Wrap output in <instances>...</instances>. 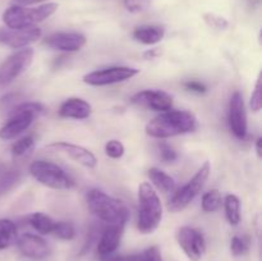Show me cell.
Returning <instances> with one entry per match:
<instances>
[{"mask_svg":"<svg viewBox=\"0 0 262 261\" xmlns=\"http://www.w3.org/2000/svg\"><path fill=\"white\" fill-rule=\"evenodd\" d=\"M10 118L7 120L4 125L0 128V138L5 141H9L19 136L25 130H27L33 123L37 115L31 110L25 109V107L17 106L9 113Z\"/></svg>","mask_w":262,"mask_h":261,"instance_id":"obj_10","label":"cell"},{"mask_svg":"<svg viewBox=\"0 0 262 261\" xmlns=\"http://www.w3.org/2000/svg\"><path fill=\"white\" fill-rule=\"evenodd\" d=\"M33 147H35V138L32 136H26V137L20 138L17 142L13 143L12 154L17 156V158H19V156H25L28 153H31Z\"/></svg>","mask_w":262,"mask_h":261,"instance_id":"obj_27","label":"cell"},{"mask_svg":"<svg viewBox=\"0 0 262 261\" xmlns=\"http://www.w3.org/2000/svg\"><path fill=\"white\" fill-rule=\"evenodd\" d=\"M101 261H137V255H112L102 257Z\"/></svg>","mask_w":262,"mask_h":261,"instance_id":"obj_37","label":"cell"},{"mask_svg":"<svg viewBox=\"0 0 262 261\" xmlns=\"http://www.w3.org/2000/svg\"><path fill=\"white\" fill-rule=\"evenodd\" d=\"M43 45L51 50L74 53L86 45V37L79 32H55L43 40Z\"/></svg>","mask_w":262,"mask_h":261,"instance_id":"obj_14","label":"cell"},{"mask_svg":"<svg viewBox=\"0 0 262 261\" xmlns=\"http://www.w3.org/2000/svg\"><path fill=\"white\" fill-rule=\"evenodd\" d=\"M17 246L19 252L25 257L32 258V260H42L51 253L49 243L40 235L31 234V233L20 235L17 240Z\"/></svg>","mask_w":262,"mask_h":261,"instance_id":"obj_15","label":"cell"},{"mask_svg":"<svg viewBox=\"0 0 262 261\" xmlns=\"http://www.w3.org/2000/svg\"><path fill=\"white\" fill-rule=\"evenodd\" d=\"M30 174L42 186L51 189H71L74 181L61 166L46 160H35L30 165Z\"/></svg>","mask_w":262,"mask_h":261,"instance_id":"obj_6","label":"cell"},{"mask_svg":"<svg viewBox=\"0 0 262 261\" xmlns=\"http://www.w3.org/2000/svg\"><path fill=\"white\" fill-rule=\"evenodd\" d=\"M225 216L230 225H238L241 223V200L235 194L229 193L224 199Z\"/></svg>","mask_w":262,"mask_h":261,"instance_id":"obj_22","label":"cell"},{"mask_svg":"<svg viewBox=\"0 0 262 261\" xmlns=\"http://www.w3.org/2000/svg\"><path fill=\"white\" fill-rule=\"evenodd\" d=\"M210 171H211V164H210V161H205L201 168L196 171V174L184 186H182L181 188L174 192L168 204L169 211L179 212L186 209L204 189L205 184L210 177Z\"/></svg>","mask_w":262,"mask_h":261,"instance_id":"obj_5","label":"cell"},{"mask_svg":"<svg viewBox=\"0 0 262 261\" xmlns=\"http://www.w3.org/2000/svg\"><path fill=\"white\" fill-rule=\"evenodd\" d=\"M42 2H46V0H12V4L28 7V5H33V4H37V3H42Z\"/></svg>","mask_w":262,"mask_h":261,"instance_id":"obj_38","label":"cell"},{"mask_svg":"<svg viewBox=\"0 0 262 261\" xmlns=\"http://www.w3.org/2000/svg\"><path fill=\"white\" fill-rule=\"evenodd\" d=\"M125 9L130 13H142L151 5V0H123Z\"/></svg>","mask_w":262,"mask_h":261,"instance_id":"obj_32","label":"cell"},{"mask_svg":"<svg viewBox=\"0 0 262 261\" xmlns=\"http://www.w3.org/2000/svg\"><path fill=\"white\" fill-rule=\"evenodd\" d=\"M20 100H22V95L20 94H8L5 96H3L0 99V109L5 110L9 114L18 104H20Z\"/></svg>","mask_w":262,"mask_h":261,"instance_id":"obj_30","label":"cell"},{"mask_svg":"<svg viewBox=\"0 0 262 261\" xmlns=\"http://www.w3.org/2000/svg\"><path fill=\"white\" fill-rule=\"evenodd\" d=\"M86 204L90 211L97 219L107 223L109 225H125L129 217V211L124 202L99 188H92L87 191Z\"/></svg>","mask_w":262,"mask_h":261,"instance_id":"obj_2","label":"cell"},{"mask_svg":"<svg viewBox=\"0 0 262 261\" xmlns=\"http://www.w3.org/2000/svg\"><path fill=\"white\" fill-rule=\"evenodd\" d=\"M204 19L210 27L215 28V30H227L229 27V20L227 18L222 17V15H217L215 13H206L204 14Z\"/></svg>","mask_w":262,"mask_h":261,"instance_id":"obj_28","label":"cell"},{"mask_svg":"<svg viewBox=\"0 0 262 261\" xmlns=\"http://www.w3.org/2000/svg\"><path fill=\"white\" fill-rule=\"evenodd\" d=\"M58 8L59 5L56 3H46L35 8L12 4L4 10L2 18L7 28L17 30L36 26L37 23L48 19L58 10Z\"/></svg>","mask_w":262,"mask_h":261,"instance_id":"obj_4","label":"cell"},{"mask_svg":"<svg viewBox=\"0 0 262 261\" xmlns=\"http://www.w3.org/2000/svg\"><path fill=\"white\" fill-rule=\"evenodd\" d=\"M184 87H186V90H188V91L191 92H194V94H205V92L207 91L206 84H204L200 81H194V79H192V81H187L186 83H184Z\"/></svg>","mask_w":262,"mask_h":261,"instance_id":"obj_36","label":"cell"},{"mask_svg":"<svg viewBox=\"0 0 262 261\" xmlns=\"http://www.w3.org/2000/svg\"><path fill=\"white\" fill-rule=\"evenodd\" d=\"M92 106L81 97H69L59 107V115L66 119L83 120L91 115Z\"/></svg>","mask_w":262,"mask_h":261,"instance_id":"obj_18","label":"cell"},{"mask_svg":"<svg viewBox=\"0 0 262 261\" xmlns=\"http://www.w3.org/2000/svg\"><path fill=\"white\" fill-rule=\"evenodd\" d=\"M148 178H150L151 183L156 187L163 193H171L176 191V181L165 173L164 170L159 168H151L148 169L147 173Z\"/></svg>","mask_w":262,"mask_h":261,"instance_id":"obj_20","label":"cell"},{"mask_svg":"<svg viewBox=\"0 0 262 261\" xmlns=\"http://www.w3.org/2000/svg\"><path fill=\"white\" fill-rule=\"evenodd\" d=\"M33 49L23 48L8 56L0 66V87H7L30 68L33 60Z\"/></svg>","mask_w":262,"mask_h":261,"instance_id":"obj_7","label":"cell"},{"mask_svg":"<svg viewBox=\"0 0 262 261\" xmlns=\"http://www.w3.org/2000/svg\"><path fill=\"white\" fill-rule=\"evenodd\" d=\"M124 227L125 225L123 224H115L107 225L105 228L101 237H100L99 243H97V253H99L100 258L106 257L118 250L120 241H122L123 232H124Z\"/></svg>","mask_w":262,"mask_h":261,"instance_id":"obj_17","label":"cell"},{"mask_svg":"<svg viewBox=\"0 0 262 261\" xmlns=\"http://www.w3.org/2000/svg\"><path fill=\"white\" fill-rule=\"evenodd\" d=\"M197 119L188 110H168L163 112L146 124V133L154 138H170L193 132Z\"/></svg>","mask_w":262,"mask_h":261,"instance_id":"obj_1","label":"cell"},{"mask_svg":"<svg viewBox=\"0 0 262 261\" xmlns=\"http://www.w3.org/2000/svg\"><path fill=\"white\" fill-rule=\"evenodd\" d=\"M230 251L234 256H243L248 251V242L242 237L234 235L230 241Z\"/></svg>","mask_w":262,"mask_h":261,"instance_id":"obj_33","label":"cell"},{"mask_svg":"<svg viewBox=\"0 0 262 261\" xmlns=\"http://www.w3.org/2000/svg\"><path fill=\"white\" fill-rule=\"evenodd\" d=\"M251 109L255 113L260 112L262 107V83H261V74H258L257 81H256L255 90H253V94L251 96Z\"/></svg>","mask_w":262,"mask_h":261,"instance_id":"obj_31","label":"cell"},{"mask_svg":"<svg viewBox=\"0 0 262 261\" xmlns=\"http://www.w3.org/2000/svg\"><path fill=\"white\" fill-rule=\"evenodd\" d=\"M158 55H159L158 49H151V50H147L145 54H143V56H145L146 59H155Z\"/></svg>","mask_w":262,"mask_h":261,"instance_id":"obj_39","label":"cell"},{"mask_svg":"<svg viewBox=\"0 0 262 261\" xmlns=\"http://www.w3.org/2000/svg\"><path fill=\"white\" fill-rule=\"evenodd\" d=\"M177 242L191 261H200L206 252L204 234L196 228L182 227L177 232Z\"/></svg>","mask_w":262,"mask_h":261,"instance_id":"obj_9","label":"cell"},{"mask_svg":"<svg viewBox=\"0 0 262 261\" xmlns=\"http://www.w3.org/2000/svg\"><path fill=\"white\" fill-rule=\"evenodd\" d=\"M160 158L165 163H173V161H176L178 159V154L170 146L163 143V145H160Z\"/></svg>","mask_w":262,"mask_h":261,"instance_id":"obj_35","label":"cell"},{"mask_svg":"<svg viewBox=\"0 0 262 261\" xmlns=\"http://www.w3.org/2000/svg\"><path fill=\"white\" fill-rule=\"evenodd\" d=\"M51 234L61 241H72L76 237V229L74 225L69 222H55Z\"/></svg>","mask_w":262,"mask_h":261,"instance_id":"obj_25","label":"cell"},{"mask_svg":"<svg viewBox=\"0 0 262 261\" xmlns=\"http://www.w3.org/2000/svg\"><path fill=\"white\" fill-rule=\"evenodd\" d=\"M49 148H53V150L59 151V153L66 154L68 158H71L72 160L77 161L81 165L86 166V168L92 169L97 165V159L94 155L92 151H90L89 148L83 147V146L76 145V143L66 142V141H60V142H54L51 145L48 146Z\"/></svg>","mask_w":262,"mask_h":261,"instance_id":"obj_16","label":"cell"},{"mask_svg":"<svg viewBox=\"0 0 262 261\" xmlns=\"http://www.w3.org/2000/svg\"><path fill=\"white\" fill-rule=\"evenodd\" d=\"M41 30L37 26L17 28H2L0 30V44L12 49L28 48L31 44L36 42L41 37Z\"/></svg>","mask_w":262,"mask_h":261,"instance_id":"obj_12","label":"cell"},{"mask_svg":"<svg viewBox=\"0 0 262 261\" xmlns=\"http://www.w3.org/2000/svg\"><path fill=\"white\" fill-rule=\"evenodd\" d=\"M125 147L119 140H110L105 145V154L112 159H120L124 155Z\"/></svg>","mask_w":262,"mask_h":261,"instance_id":"obj_29","label":"cell"},{"mask_svg":"<svg viewBox=\"0 0 262 261\" xmlns=\"http://www.w3.org/2000/svg\"><path fill=\"white\" fill-rule=\"evenodd\" d=\"M163 220V205L158 192L148 182L138 187V219L137 228L142 234L155 232Z\"/></svg>","mask_w":262,"mask_h":261,"instance_id":"obj_3","label":"cell"},{"mask_svg":"<svg viewBox=\"0 0 262 261\" xmlns=\"http://www.w3.org/2000/svg\"><path fill=\"white\" fill-rule=\"evenodd\" d=\"M255 147H256V154H257L258 158H261L262 156V138L261 137H258L257 140H256Z\"/></svg>","mask_w":262,"mask_h":261,"instance_id":"obj_40","label":"cell"},{"mask_svg":"<svg viewBox=\"0 0 262 261\" xmlns=\"http://www.w3.org/2000/svg\"><path fill=\"white\" fill-rule=\"evenodd\" d=\"M228 123H229V128L233 135L238 140H245L248 129L247 112H246L245 100L239 91H235L230 97Z\"/></svg>","mask_w":262,"mask_h":261,"instance_id":"obj_11","label":"cell"},{"mask_svg":"<svg viewBox=\"0 0 262 261\" xmlns=\"http://www.w3.org/2000/svg\"><path fill=\"white\" fill-rule=\"evenodd\" d=\"M132 104L154 112H168L173 107V97L161 90H143L133 95Z\"/></svg>","mask_w":262,"mask_h":261,"instance_id":"obj_13","label":"cell"},{"mask_svg":"<svg viewBox=\"0 0 262 261\" xmlns=\"http://www.w3.org/2000/svg\"><path fill=\"white\" fill-rule=\"evenodd\" d=\"M222 193L219 189H211L202 196L201 207L205 212H215L222 207Z\"/></svg>","mask_w":262,"mask_h":261,"instance_id":"obj_24","label":"cell"},{"mask_svg":"<svg viewBox=\"0 0 262 261\" xmlns=\"http://www.w3.org/2000/svg\"><path fill=\"white\" fill-rule=\"evenodd\" d=\"M138 73H140V69L133 68V67H107V68L97 69V71L84 74L83 82L90 86H107V84L128 81L137 76Z\"/></svg>","mask_w":262,"mask_h":261,"instance_id":"obj_8","label":"cell"},{"mask_svg":"<svg viewBox=\"0 0 262 261\" xmlns=\"http://www.w3.org/2000/svg\"><path fill=\"white\" fill-rule=\"evenodd\" d=\"M164 36H165V28L160 25L138 26L133 31L135 40L143 45H155L163 40Z\"/></svg>","mask_w":262,"mask_h":261,"instance_id":"obj_19","label":"cell"},{"mask_svg":"<svg viewBox=\"0 0 262 261\" xmlns=\"http://www.w3.org/2000/svg\"><path fill=\"white\" fill-rule=\"evenodd\" d=\"M18 240V228L10 219H0V250L9 248Z\"/></svg>","mask_w":262,"mask_h":261,"instance_id":"obj_21","label":"cell"},{"mask_svg":"<svg viewBox=\"0 0 262 261\" xmlns=\"http://www.w3.org/2000/svg\"><path fill=\"white\" fill-rule=\"evenodd\" d=\"M20 174L18 170H3L0 173V194L10 191L19 182Z\"/></svg>","mask_w":262,"mask_h":261,"instance_id":"obj_26","label":"cell"},{"mask_svg":"<svg viewBox=\"0 0 262 261\" xmlns=\"http://www.w3.org/2000/svg\"><path fill=\"white\" fill-rule=\"evenodd\" d=\"M137 261H163V257H161V252L159 247L152 246V247L146 248L143 252L138 253Z\"/></svg>","mask_w":262,"mask_h":261,"instance_id":"obj_34","label":"cell"},{"mask_svg":"<svg viewBox=\"0 0 262 261\" xmlns=\"http://www.w3.org/2000/svg\"><path fill=\"white\" fill-rule=\"evenodd\" d=\"M28 223H30L33 229L37 230L41 234H51V230H53L54 224H55V222L43 212H33V214H31L28 216Z\"/></svg>","mask_w":262,"mask_h":261,"instance_id":"obj_23","label":"cell"}]
</instances>
